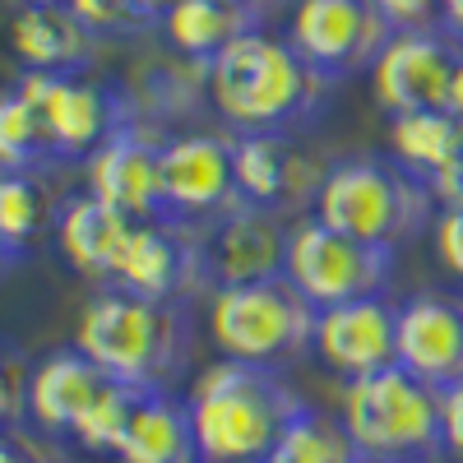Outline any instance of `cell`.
Masks as SVG:
<instances>
[{"mask_svg": "<svg viewBox=\"0 0 463 463\" xmlns=\"http://www.w3.org/2000/svg\"><path fill=\"white\" fill-rule=\"evenodd\" d=\"M329 89L269 24L246 28L204 65V98L232 135H297L329 107Z\"/></svg>", "mask_w": 463, "mask_h": 463, "instance_id": "1", "label": "cell"}, {"mask_svg": "<svg viewBox=\"0 0 463 463\" xmlns=\"http://www.w3.org/2000/svg\"><path fill=\"white\" fill-rule=\"evenodd\" d=\"M301 399L279 371L218 357L209 362L185 394L195 463H260L274 458Z\"/></svg>", "mask_w": 463, "mask_h": 463, "instance_id": "2", "label": "cell"}, {"mask_svg": "<svg viewBox=\"0 0 463 463\" xmlns=\"http://www.w3.org/2000/svg\"><path fill=\"white\" fill-rule=\"evenodd\" d=\"M74 347L130 390H167L190 357V316L181 301L98 288L74 325Z\"/></svg>", "mask_w": 463, "mask_h": 463, "instance_id": "3", "label": "cell"}, {"mask_svg": "<svg viewBox=\"0 0 463 463\" xmlns=\"http://www.w3.org/2000/svg\"><path fill=\"white\" fill-rule=\"evenodd\" d=\"M436 209L440 204L431 185L417 181L408 167H399L390 153H347V158L329 163L311 204V213L334 232H347L357 241L390 246V250L421 237Z\"/></svg>", "mask_w": 463, "mask_h": 463, "instance_id": "4", "label": "cell"}, {"mask_svg": "<svg viewBox=\"0 0 463 463\" xmlns=\"http://www.w3.org/2000/svg\"><path fill=\"white\" fill-rule=\"evenodd\" d=\"M316 316H320L316 306L279 274V279H260V283L209 288L204 325H209L218 357L283 371L288 362L311 353Z\"/></svg>", "mask_w": 463, "mask_h": 463, "instance_id": "5", "label": "cell"}, {"mask_svg": "<svg viewBox=\"0 0 463 463\" xmlns=\"http://www.w3.org/2000/svg\"><path fill=\"white\" fill-rule=\"evenodd\" d=\"M343 427L371 463H431L440 458V390L403 366L343 384Z\"/></svg>", "mask_w": 463, "mask_h": 463, "instance_id": "6", "label": "cell"}, {"mask_svg": "<svg viewBox=\"0 0 463 463\" xmlns=\"http://www.w3.org/2000/svg\"><path fill=\"white\" fill-rule=\"evenodd\" d=\"M394 255L390 246L357 241L347 232H334L316 213H301L288 222V255H283V279L316 306H343L362 297H384L394 279Z\"/></svg>", "mask_w": 463, "mask_h": 463, "instance_id": "7", "label": "cell"}, {"mask_svg": "<svg viewBox=\"0 0 463 463\" xmlns=\"http://www.w3.org/2000/svg\"><path fill=\"white\" fill-rule=\"evenodd\" d=\"M19 93L37 107L52 163H89L93 153L121 130L130 116L121 93L89 80V74H56V70H24Z\"/></svg>", "mask_w": 463, "mask_h": 463, "instance_id": "8", "label": "cell"}, {"mask_svg": "<svg viewBox=\"0 0 463 463\" xmlns=\"http://www.w3.org/2000/svg\"><path fill=\"white\" fill-rule=\"evenodd\" d=\"M390 19L371 0H292L283 37L292 52L329 84L371 74L380 47L390 43Z\"/></svg>", "mask_w": 463, "mask_h": 463, "instance_id": "9", "label": "cell"}, {"mask_svg": "<svg viewBox=\"0 0 463 463\" xmlns=\"http://www.w3.org/2000/svg\"><path fill=\"white\" fill-rule=\"evenodd\" d=\"M107 288H121V292H135V297H148V301H181L185 306L190 292L213 288L209 269H204L200 232L181 227L172 218L135 222Z\"/></svg>", "mask_w": 463, "mask_h": 463, "instance_id": "10", "label": "cell"}, {"mask_svg": "<svg viewBox=\"0 0 463 463\" xmlns=\"http://www.w3.org/2000/svg\"><path fill=\"white\" fill-rule=\"evenodd\" d=\"M237 204L232 135L181 130L163 139V218L181 227H209Z\"/></svg>", "mask_w": 463, "mask_h": 463, "instance_id": "11", "label": "cell"}, {"mask_svg": "<svg viewBox=\"0 0 463 463\" xmlns=\"http://www.w3.org/2000/svg\"><path fill=\"white\" fill-rule=\"evenodd\" d=\"M463 43L445 28H394L371 65V98L384 116L445 107Z\"/></svg>", "mask_w": 463, "mask_h": 463, "instance_id": "12", "label": "cell"}, {"mask_svg": "<svg viewBox=\"0 0 463 463\" xmlns=\"http://www.w3.org/2000/svg\"><path fill=\"white\" fill-rule=\"evenodd\" d=\"M329 163H316L297 135H232L237 200L269 213H311Z\"/></svg>", "mask_w": 463, "mask_h": 463, "instance_id": "13", "label": "cell"}, {"mask_svg": "<svg viewBox=\"0 0 463 463\" xmlns=\"http://www.w3.org/2000/svg\"><path fill=\"white\" fill-rule=\"evenodd\" d=\"M311 357L343 384L375 375L384 366H399V301L384 292V297L325 306L316 316Z\"/></svg>", "mask_w": 463, "mask_h": 463, "instance_id": "14", "label": "cell"}, {"mask_svg": "<svg viewBox=\"0 0 463 463\" xmlns=\"http://www.w3.org/2000/svg\"><path fill=\"white\" fill-rule=\"evenodd\" d=\"M84 190L135 222L163 218V135L126 121L84 163Z\"/></svg>", "mask_w": 463, "mask_h": 463, "instance_id": "15", "label": "cell"}, {"mask_svg": "<svg viewBox=\"0 0 463 463\" xmlns=\"http://www.w3.org/2000/svg\"><path fill=\"white\" fill-rule=\"evenodd\" d=\"M288 222L283 213L250 209L237 204L209 227H200V246H204V269L209 283H260V279H279L283 274V255H288Z\"/></svg>", "mask_w": 463, "mask_h": 463, "instance_id": "16", "label": "cell"}, {"mask_svg": "<svg viewBox=\"0 0 463 463\" xmlns=\"http://www.w3.org/2000/svg\"><path fill=\"white\" fill-rule=\"evenodd\" d=\"M399 366L431 390L463 384V297L412 292L399 301Z\"/></svg>", "mask_w": 463, "mask_h": 463, "instance_id": "17", "label": "cell"}, {"mask_svg": "<svg viewBox=\"0 0 463 463\" xmlns=\"http://www.w3.org/2000/svg\"><path fill=\"white\" fill-rule=\"evenodd\" d=\"M111 375H102L80 347H56L43 362L28 366V399H24V417L33 421L43 436H65L74 431L80 412L93 403V394L102 390Z\"/></svg>", "mask_w": 463, "mask_h": 463, "instance_id": "18", "label": "cell"}, {"mask_svg": "<svg viewBox=\"0 0 463 463\" xmlns=\"http://www.w3.org/2000/svg\"><path fill=\"white\" fill-rule=\"evenodd\" d=\"M98 33L74 14L65 0H24L10 19V52L24 70L80 74L93 56Z\"/></svg>", "mask_w": 463, "mask_h": 463, "instance_id": "19", "label": "cell"}, {"mask_svg": "<svg viewBox=\"0 0 463 463\" xmlns=\"http://www.w3.org/2000/svg\"><path fill=\"white\" fill-rule=\"evenodd\" d=\"M130 227H135V218L116 213L111 204L93 200L89 190H80V195L61 200L56 222H52V237H56L61 260L74 269V274H84V279L107 288L116 260H121V246L130 237Z\"/></svg>", "mask_w": 463, "mask_h": 463, "instance_id": "20", "label": "cell"}, {"mask_svg": "<svg viewBox=\"0 0 463 463\" xmlns=\"http://www.w3.org/2000/svg\"><path fill=\"white\" fill-rule=\"evenodd\" d=\"M116 463H195L185 399H172L167 390H139L116 445Z\"/></svg>", "mask_w": 463, "mask_h": 463, "instance_id": "21", "label": "cell"}, {"mask_svg": "<svg viewBox=\"0 0 463 463\" xmlns=\"http://www.w3.org/2000/svg\"><path fill=\"white\" fill-rule=\"evenodd\" d=\"M463 153V126L445 107L390 116V158L408 167L417 181L436 185Z\"/></svg>", "mask_w": 463, "mask_h": 463, "instance_id": "22", "label": "cell"}, {"mask_svg": "<svg viewBox=\"0 0 463 463\" xmlns=\"http://www.w3.org/2000/svg\"><path fill=\"white\" fill-rule=\"evenodd\" d=\"M246 28H264V24L246 19L241 10L222 5V0H176V5L158 19L163 43L181 61H195V65H209L227 43H237Z\"/></svg>", "mask_w": 463, "mask_h": 463, "instance_id": "23", "label": "cell"}, {"mask_svg": "<svg viewBox=\"0 0 463 463\" xmlns=\"http://www.w3.org/2000/svg\"><path fill=\"white\" fill-rule=\"evenodd\" d=\"M52 185L37 172H0V250L24 255L56 222Z\"/></svg>", "mask_w": 463, "mask_h": 463, "instance_id": "24", "label": "cell"}, {"mask_svg": "<svg viewBox=\"0 0 463 463\" xmlns=\"http://www.w3.org/2000/svg\"><path fill=\"white\" fill-rule=\"evenodd\" d=\"M357 445L347 436L338 412H320V408H297L288 431L274 449V463H357Z\"/></svg>", "mask_w": 463, "mask_h": 463, "instance_id": "25", "label": "cell"}, {"mask_svg": "<svg viewBox=\"0 0 463 463\" xmlns=\"http://www.w3.org/2000/svg\"><path fill=\"white\" fill-rule=\"evenodd\" d=\"M43 163H52V148L37 107L19 93V84L0 89V172H37Z\"/></svg>", "mask_w": 463, "mask_h": 463, "instance_id": "26", "label": "cell"}, {"mask_svg": "<svg viewBox=\"0 0 463 463\" xmlns=\"http://www.w3.org/2000/svg\"><path fill=\"white\" fill-rule=\"evenodd\" d=\"M135 399H139V390H130V384H121V380H107L102 390L93 394V403L80 412L70 440L80 445L84 454H111L116 458V445H121V431L130 421Z\"/></svg>", "mask_w": 463, "mask_h": 463, "instance_id": "27", "label": "cell"}, {"mask_svg": "<svg viewBox=\"0 0 463 463\" xmlns=\"http://www.w3.org/2000/svg\"><path fill=\"white\" fill-rule=\"evenodd\" d=\"M427 232H431L436 264L445 269L454 283H463V204H440Z\"/></svg>", "mask_w": 463, "mask_h": 463, "instance_id": "28", "label": "cell"}, {"mask_svg": "<svg viewBox=\"0 0 463 463\" xmlns=\"http://www.w3.org/2000/svg\"><path fill=\"white\" fill-rule=\"evenodd\" d=\"M28 399V366L14 347L0 343V427H14Z\"/></svg>", "mask_w": 463, "mask_h": 463, "instance_id": "29", "label": "cell"}, {"mask_svg": "<svg viewBox=\"0 0 463 463\" xmlns=\"http://www.w3.org/2000/svg\"><path fill=\"white\" fill-rule=\"evenodd\" d=\"M65 5L80 14L93 33H135L139 19L130 14L126 0H65Z\"/></svg>", "mask_w": 463, "mask_h": 463, "instance_id": "30", "label": "cell"}, {"mask_svg": "<svg viewBox=\"0 0 463 463\" xmlns=\"http://www.w3.org/2000/svg\"><path fill=\"white\" fill-rule=\"evenodd\" d=\"M390 28H440V0H371Z\"/></svg>", "mask_w": 463, "mask_h": 463, "instance_id": "31", "label": "cell"}, {"mask_svg": "<svg viewBox=\"0 0 463 463\" xmlns=\"http://www.w3.org/2000/svg\"><path fill=\"white\" fill-rule=\"evenodd\" d=\"M440 449L463 463V384L440 390Z\"/></svg>", "mask_w": 463, "mask_h": 463, "instance_id": "32", "label": "cell"}, {"mask_svg": "<svg viewBox=\"0 0 463 463\" xmlns=\"http://www.w3.org/2000/svg\"><path fill=\"white\" fill-rule=\"evenodd\" d=\"M0 463H52L43 449H37L24 431L14 427H0Z\"/></svg>", "mask_w": 463, "mask_h": 463, "instance_id": "33", "label": "cell"}, {"mask_svg": "<svg viewBox=\"0 0 463 463\" xmlns=\"http://www.w3.org/2000/svg\"><path fill=\"white\" fill-rule=\"evenodd\" d=\"M222 5L241 10V14L255 19V24H269L274 14H288V10H292V0H222Z\"/></svg>", "mask_w": 463, "mask_h": 463, "instance_id": "34", "label": "cell"}, {"mask_svg": "<svg viewBox=\"0 0 463 463\" xmlns=\"http://www.w3.org/2000/svg\"><path fill=\"white\" fill-rule=\"evenodd\" d=\"M431 195H436V204H463V153H458V163L431 185Z\"/></svg>", "mask_w": 463, "mask_h": 463, "instance_id": "35", "label": "cell"}, {"mask_svg": "<svg viewBox=\"0 0 463 463\" xmlns=\"http://www.w3.org/2000/svg\"><path fill=\"white\" fill-rule=\"evenodd\" d=\"M126 5H130V14H135L139 28H144V24H158V19L176 5V0H126Z\"/></svg>", "mask_w": 463, "mask_h": 463, "instance_id": "36", "label": "cell"}, {"mask_svg": "<svg viewBox=\"0 0 463 463\" xmlns=\"http://www.w3.org/2000/svg\"><path fill=\"white\" fill-rule=\"evenodd\" d=\"M440 28L454 43H463V0H440Z\"/></svg>", "mask_w": 463, "mask_h": 463, "instance_id": "37", "label": "cell"}, {"mask_svg": "<svg viewBox=\"0 0 463 463\" xmlns=\"http://www.w3.org/2000/svg\"><path fill=\"white\" fill-rule=\"evenodd\" d=\"M445 111L463 126V52H458V65H454V80H449V98H445Z\"/></svg>", "mask_w": 463, "mask_h": 463, "instance_id": "38", "label": "cell"}, {"mask_svg": "<svg viewBox=\"0 0 463 463\" xmlns=\"http://www.w3.org/2000/svg\"><path fill=\"white\" fill-rule=\"evenodd\" d=\"M10 260H14V255H5V250H0V269H5V264H10Z\"/></svg>", "mask_w": 463, "mask_h": 463, "instance_id": "39", "label": "cell"}, {"mask_svg": "<svg viewBox=\"0 0 463 463\" xmlns=\"http://www.w3.org/2000/svg\"><path fill=\"white\" fill-rule=\"evenodd\" d=\"M260 463H274V458H260Z\"/></svg>", "mask_w": 463, "mask_h": 463, "instance_id": "40", "label": "cell"}, {"mask_svg": "<svg viewBox=\"0 0 463 463\" xmlns=\"http://www.w3.org/2000/svg\"><path fill=\"white\" fill-rule=\"evenodd\" d=\"M357 463H371V458H357Z\"/></svg>", "mask_w": 463, "mask_h": 463, "instance_id": "41", "label": "cell"}]
</instances>
